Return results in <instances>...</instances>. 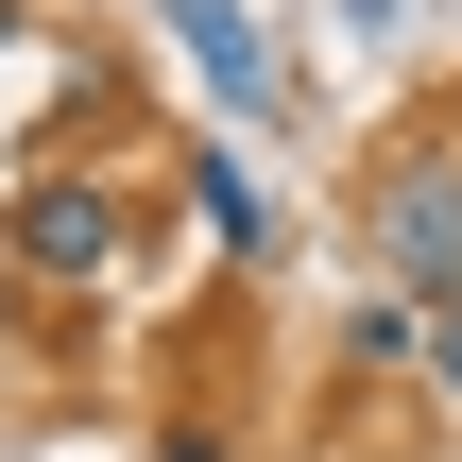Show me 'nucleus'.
<instances>
[{
	"instance_id": "nucleus-1",
	"label": "nucleus",
	"mask_w": 462,
	"mask_h": 462,
	"mask_svg": "<svg viewBox=\"0 0 462 462\" xmlns=\"http://www.w3.org/2000/svg\"><path fill=\"white\" fill-rule=\"evenodd\" d=\"M360 240H377V274H394V291L462 309V120L377 154V189H360Z\"/></svg>"
},
{
	"instance_id": "nucleus-2",
	"label": "nucleus",
	"mask_w": 462,
	"mask_h": 462,
	"mask_svg": "<svg viewBox=\"0 0 462 462\" xmlns=\"http://www.w3.org/2000/svg\"><path fill=\"white\" fill-rule=\"evenodd\" d=\"M120 240H137V189H120V171H17V206H0L17 291H103Z\"/></svg>"
},
{
	"instance_id": "nucleus-3",
	"label": "nucleus",
	"mask_w": 462,
	"mask_h": 462,
	"mask_svg": "<svg viewBox=\"0 0 462 462\" xmlns=\"http://www.w3.org/2000/svg\"><path fill=\"white\" fill-rule=\"evenodd\" d=\"M154 17H171L189 86H206L223 120H274V103H291V69H274V34H257V0H154Z\"/></svg>"
},
{
	"instance_id": "nucleus-4",
	"label": "nucleus",
	"mask_w": 462,
	"mask_h": 462,
	"mask_svg": "<svg viewBox=\"0 0 462 462\" xmlns=\"http://www.w3.org/2000/svg\"><path fill=\"white\" fill-rule=\"evenodd\" d=\"M171 189H189V223H206L223 257H274V189L240 171V137H189V154H171Z\"/></svg>"
},
{
	"instance_id": "nucleus-5",
	"label": "nucleus",
	"mask_w": 462,
	"mask_h": 462,
	"mask_svg": "<svg viewBox=\"0 0 462 462\" xmlns=\"http://www.w3.org/2000/svg\"><path fill=\"white\" fill-rule=\"evenodd\" d=\"M411 360H429V291H394V274H377V291L343 309V377H411Z\"/></svg>"
},
{
	"instance_id": "nucleus-6",
	"label": "nucleus",
	"mask_w": 462,
	"mask_h": 462,
	"mask_svg": "<svg viewBox=\"0 0 462 462\" xmlns=\"http://www.w3.org/2000/svg\"><path fill=\"white\" fill-rule=\"evenodd\" d=\"M154 462H240V446H223L206 411H171V429H154Z\"/></svg>"
},
{
	"instance_id": "nucleus-7",
	"label": "nucleus",
	"mask_w": 462,
	"mask_h": 462,
	"mask_svg": "<svg viewBox=\"0 0 462 462\" xmlns=\"http://www.w3.org/2000/svg\"><path fill=\"white\" fill-rule=\"evenodd\" d=\"M429 377H446V411H462V309H429Z\"/></svg>"
},
{
	"instance_id": "nucleus-8",
	"label": "nucleus",
	"mask_w": 462,
	"mask_h": 462,
	"mask_svg": "<svg viewBox=\"0 0 462 462\" xmlns=\"http://www.w3.org/2000/svg\"><path fill=\"white\" fill-rule=\"evenodd\" d=\"M17 34H34V17H17V0H0V51H17Z\"/></svg>"
},
{
	"instance_id": "nucleus-9",
	"label": "nucleus",
	"mask_w": 462,
	"mask_h": 462,
	"mask_svg": "<svg viewBox=\"0 0 462 462\" xmlns=\"http://www.w3.org/2000/svg\"><path fill=\"white\" fill-rule=\"evenodd\" d=\"M446 462H462V446H446Z\"/></svg>"
}]
</instances>
